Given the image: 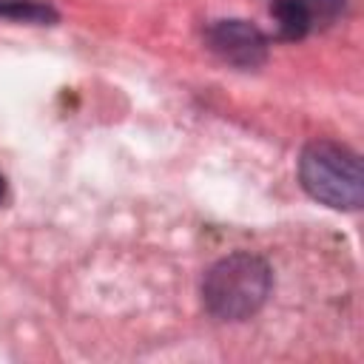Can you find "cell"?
Wrapping results in <instances>:
<instances>
[{"mask_svg":"<svg viewBox=\"0 0 364 364\" xmlns=\"http://www.w3.org/2000/svg\"><path fill=\"white\" fill-rule=\"evenodd\" d=\"M273 290V273L262 256L230 253L213 262L202 279V304L213 318L245 321L256 316Z\"/></svg>","mask_w":364,"mask_h":364,"instance_id":"6da1fadb","label":"cell"},{"mask_svg":"<svg viewBox=\"0 0 364 364\" xmlns=\"http://www.w3.org/2000/svg\"><path fill=\"white\" fill-rule=\"evenodd\" d=\"M299 182L316 202L336 210H358L364 202V171L355 151L333 139H313L299 156Z\"/></svg>","mask_w":364,"mask_h":364,"instance_id":"7a4b0ae2","label":"cell"},{"mask_svg":"<svg viewBox=\"0 0 364 364\" xmlns=\"http://www.w3.org/2000/svg\"><path fill=\"white\" fill-rule=\"evenodd\" d=\"M208 46L236 68H259L267 60V37L247 20H219L208 28Z\"/></svg>","mask_w":364,"mask_h":364,"instance_id":"3957f363","label":"cell"},{"mask_svg":"<svg viewBox=\"0 0 364 364\" xmlns=\"http://www.w3.org/2000/svg\"><path fill=\"white\" fill-rule=\"evenodd\" d=\"M270 14L276 20V28H279L282 40H301L313 28L310 14L304 11V6L299 0H276Z\"/></svg>","mask_w":364,"mask_h":364,"instance_id":"277c9868","label":"cell"},{"mask_svg":"<svg viewBox=\"0 0 364 364\" xmlns=\"http://www.w3.org/2000/svg\"><path fill=\"white\" fill-rule=\"evenodd\" d=\"M0 17L14 23H34V26H51L60 20L57 9L46 0H0Z\"/></svg>","mask_w":364,"mask_h":364,"instance_id":"5b68a950","label":"cell"},{"mask_svg":"<svg viewBox=\"0 0 364 364\" xmlns=\"http://www.w3.org/2000/svg\"><path fill=\"white\" fill-rule=\"evenodd\" d=\"M301 6H304V11L310 14V23L313 26H318V23H333L341 11H344V6H347V0H299Z\"/></svg>","mask_w":364,"mask_h":364,"instance_id":"8992f818","label":"cell"},{"mask_svg":"<svg viewBox=\"0 0 364 364\" xmlns=\"http://www.w3.org/2000/svg\"><path fill=\"white\" fill-rule=\"evenodd\" d=\"M3 193H6V182H3V176H0V199H3Z\"/></svg>","mask_w":364,"mask_h":364,"instance_id":"52a82bcc","label":"cell"}]
</instances>
